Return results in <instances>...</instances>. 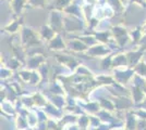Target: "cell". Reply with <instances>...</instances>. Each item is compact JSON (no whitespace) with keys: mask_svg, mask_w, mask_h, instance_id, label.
<instances>
[{"mask_svg":"<svg viewBox=\"0 0 146 130\" xmlns=\"http://www.w3.org/2000/svg\"><path fill=\"white\" fill-rule=\"evenodd\" d=\"M72 1L73 0H52L48 8L52 9V10H57V11L66 10L68 7L72 3Z\"/></svg>","mask_w":146,"mask_h":130,"instance_id":"obj_1","label":"cell"},{"mask_svg":"<svg viewBox=\"0 0 146 130\" xmlns=\"http://www.w3.org/2000/svg\"><path fill=\"white\" fill-rule=\"evenodd\" d=\"M10 3H11V8H12L13 12L17 13V14L22 12V10L24 8L30 7L29 0H11Z\"/></svg>","mask_w":146,"mask_h":130,"instance_id":"obj_2","label":"cell"},{"mask_svg":"<svg viewBox=\"0 0 146 130\" xmlns=\"http://www.w3.org/2000/svg\"><path fill=\"white\" fill-rule=\"evenodd\" d=\"M108 5H109L110 8H112L115 11H118V10H123L124 7L127 6V0H107Z\"/></svg>","mask_w":146,"mask_h":130,"instance_id":"obj_3","label":"cell"},{"mask_svg":"<svg viewBox=\"0 0 146 130\" xmlns=\"http://www.w3.org/2000/svg\"><path fill=\"white\" fill-rule=\"evenodd\" d=\"M30 7L33 8H46L48 5V0H29Z\"/></svg>","mask_w":146,"mask_h":130,"instance_id":"obj_4","label":"cell"},{"mask_svg":"<svg viewBox=\"0 0 146 130\" xmlns=\"http://www.w3.org/2000/svg\"><path fill=\"white\" fill-rule=\"evenodd\" d=\"M130 3H136V5L143 6L144 8L146 7V2L144 0H130Z\"/></svg>","mask_w":146,"mask_h":130,"instance_id":"obj_5","label":"cell"},{"mask_svg":"<svg viewBox=\"0 0 146 130\" xmlns=\"http://www.w3.org/2000/svg\"><path fill=\"white\" fill-rule=\"evenodd\" d=\"M8 1H9V2H10V1H11V0H8Z\"/></svg>","mask_w":146,"mask_h":130,"instance_id":"obj_6","label":"cell"},{"mask_svg":"<svg viewBox=\"0 0 146 130\" xmlns=\"http://www.w3.org/2000/svg\"><path fill=\"white\" fill-rule=\"evenodd\" d=\"M144 1H145V2H146V0H144Z\"/></svg>","mask_w":146,"mask_h":130,"instance_id":"obj_7","label":"cell"}]
</instances>
